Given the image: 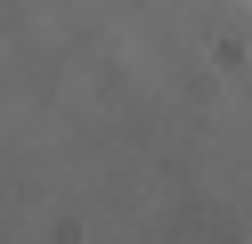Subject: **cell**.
<instances>
[]
</instances>
